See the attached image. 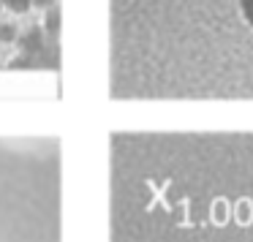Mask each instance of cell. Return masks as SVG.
<instances>
[{"instance_id": "6da1fadb", "label": "cell", "mask_w": 253, "mask_h": 242, "mask_svg": "<svg viewBox=\"0 0 253 242\" xmlns=\"http://www.w3.org/2000/svg\"><path fill=\"white\" fill-rule=\"evenodd\" d=\"M3 3H6V6H11L14 11H25V8H28V3H30V0H3Z\"/></svg>"}, {"instance_id": "7a4b0ae2", "label": "cell", "mask_w": 253, "mask_h": 242, "mask_svg": "<svg viewBox=\"0 0 253 242\" xmlns=\"http://www.w3.org/2000/svg\"><path fill=\"white\" fill-rule=\"evenodd\" d=\"M242 11H245V17L251 19V25H253V0H242Z\"/></svg>"}]
</instances>
